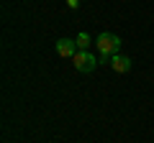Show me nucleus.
Segmentation results:
<instances>
[{"label":"nucleus","mask_w":154,"mask_h":143,"mask_svg":"<svg viewBox=\"0 0 154 143\" xmlns=\"http://www.w3.org/2000/svg\"><path fill=\"white\" fill-rule=\"evenodd\" d=\"M95 44H98L100 64H110V56L118 54V49H121V39L116 33H100L98 39H95Z\"/></svg>","instance_id":"obj_1"},{"label":"nucleus","mask_w":154,"mask_h":143,"mask_svg":"<svg viewBox=\"0 0 154 143\" xmlns=\"http://www.w3.org/2000/svg\"><path fill=\"white\" fill-rule=\"evenodd\" d=\"M72 61H75V69H77V72H85V74L93 72L95 66L100 64V59H98L95 54H90V51H77V54L72 56Z\"/></svg>","instance_id":"obj_2"},{"label":"nucleus","mask_w":154,"mask_h":143,"mask_svg":"<svg viewBox=\"0 0 154 143\" xmlns=\"http://www.w3.org/2000/svg\"><path fill=\"white\" fill-rule=\"evenodd\" d=\"M77 41H72V39H59L57 41V54L59 56H75L77 54Z\"/></svg>","instance_id":"obj_3"},{"label":"nucleus","mask_w":154,"mask_h":143,"mask_svg":"<svg viewBox=\"0 0 154 143\" xmlns=\"http://www.w3.org/2000/svg\"><path fill=\"white\" fill-rule=\"evenodd\" d=\"M110 66H113V72H118V74H126L128 69H131V59L123 54H113L110 56Z\"/></svg>","instance_id":"obj_4"},{"label":"nucleus","mask_w":154,"mask_h":143,"mask_svg":"<svg viewBox=\"0 0 154 143\" xmlns=\"http://www.w3.org/2000/svg\"><path fill=\"white\" fill-rule=\"evenodd\" d=\"M75 41H77V49H80V51H88V46L93 44V39H90L88 33H80V36H77Z\"/></svg>","instance_id":"obj_5"},{"label":"nucleus","mask_w":154,"mask_h":143,"mask_svg":"<svg viewBox=\"0 0 154 143\" xmlns=\"http://www.w3.org/2000/svg\"><path fill=\"white\" fill-rule=\"evenodd\" d=\"M67 8H72V10H77V8H80V0H67Z\"/></svg>","instance_id":"obj_6"}]
</instances>
